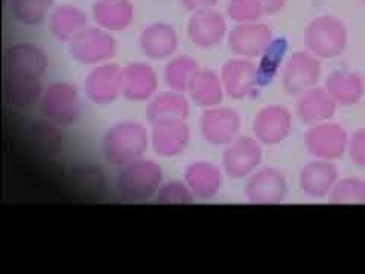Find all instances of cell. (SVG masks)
<instances>
[{"label":"cell","mask_w":365,"mask_h":274,"mask_svg":"<svg viewBox=\"0 0 365 274\" xmlns=\"http://www.w3.org/2000/svg\"><path fill=\"white\" fill-rule=\"evenodd\" d=\"M232 13L239 19H251L257 13L256 0H236L232 6Z\"/></svg>","instance_id":"15"},{"label":"cell","mask_w":365,"mask_h":274,"mask_svg":"<svg viewBox=\"0 0 365 274\" xmlns=\"http://www.w3.org/2000/svg\"><path fill=\"white\" fill-rule=\"evenodd\" d=\"M300 110L306 121H315L330 116L334 111V106L329 96L322 93V91H312L303 99Z\"/></svg>","instance_id":"11"},{"label":"cell","mask_w":365,"mask_h":274,"mask_svg":"<svg viewBox=\"0 0 365 274\" xmlns=\"http://www.w3.org/2000/svg\"><path fill=\"white\" fill-rule=\"evenodd\" d=\"M311 150L324 158H335L339 157L346 148V133L339 127H319L309 134Z\"/></svg>","instance_id":"2"},{"label":"cell","mask_w":365,"mask_h":274,"mask_svg":"<svg viewBox=\"0 0 365 274\" xmlns=\"http://www.w3.org/2000/svg\"><path fill=\"white\" fill-rule=\"evenodd\" d=\"M264 2L267 4L268 9H276L282 4V0H264Z\"/></svg>","instance_id":"16"},{"label":"cell","mask_w":365,"mask_h":274,"mask_svg":"<svg viewBox=\"0 0 365 274\" xmlns=\"http://www.w3.org/2000/svg\"><path fill=\"white\" fill-rule=\"evenodd\" d=\"M311 48L323 55H336L342 52L346 44V31L342 23L334 19H322L315 21L309 29Z\"/></svg>","instance_id":"1"},{"label":"cell","mask_w":365,"mask_h":274,"mask_svg":"<svg viewBox=\"0 0 365 274\" xmlns=\"http://www.w3.org/2000/svg\"><path fill=\"white\" fill-rule=\"evenodd\" d=\"M259 150L255 142L248 139L239 142L227 154V168L235 176H242L257 163Z\"/></svg>","instance_id":"6"},{"label":"cell","mask_w":365,"mask_h":274,"mask_svg":"<svg viewBox=\"0 0 365 274\" xmlns=\"http://www.w3.org/2000/svg\"><path fill=\"white\" fill-rule=\"evenodd\" d=\"M237 130V119L230 111H216L207 118V134L215 141H228Z\"/></svg>","instance_id":"10"},{"label":"cell","mask_w":365,"mask_h":274,"mask_svg":"<svg viewBox=\"0 0 365 274\" xmlns=\"http://www.w3.org/2000/svg\"><path fill=\"white\" fill-rule=\"evenodd\" d=\"M227 86L235 96H242L253 81V71L248 64H230L225 71Z\"/></svg>","instance_id":"12"},{"label":"cell","mask_w":365,"mask_h":274,"mask_svg":"<svg viewBox=\"0 0 365 274\" xmlns=\"http://www.w3.org/2000/svg\"><path fill=\"white\" fill-rule=\"evenodd\" d=\"M364 4H365V0H364Z\"/></svg>","instance_id":"17"},{"label":"cell","mask_w":365,"mask_h":274,"mask_svg":"<svg viewBox=\"0 0 365 274\" xmlns=\"http://www.w3.org/2000/svg\"><path fill=\"white\" fill-rule=\"evenodd\" d=\"M335 200L342 203H365V181L359 178L341 181L335 189Z\"/></svg>","instance_id":"13"},{"label":"cell","mask_w":365,"mask_h":274,"mask_svg":"<svg viewBox=\"0 0 365 274\" xmlns=\"http://www.w3.org/2000/svg\"><path fill=\"white\" fill-rule=\"evenodd\" d=\"M284 192L283 180L271 171L259 174L248 188L250 197L256 201H277Z\"/></svg>","instance_id":"5"},{"label":"cell","mask_w":365,"mask_h":274,"mask_svg":"<svg viewBox=\"0 0 365 274\" xmlns=\"http://www.w3.org/2000/svg\"><path fill=\"white\" fill-rule=\"evenodd\" d=\"M268 32L264 28H241L233 34V48L245 52L256 54L264 49L268 41Z\"/></svg>","instance_id":"9"},{"label":"cell","mask_w":365,"mask_h":274,"mask_svg":"<svg viewBox=\"0 0 365 274\" xmlns=\"http://www.w3.org/2000/svg\"><path fill=\"white\" fill-rule=\"evenodd\" d=\"M335 169L324 163L311 165L303 173V188L312 196H323L332 186Z\"/></svg>","instance_id":"8"},{"label":"cell","mask_w":365,"mask_h":274,"mask_svg":"<svg viewBox=\"0 0 365 274\" xmlns=\"http://www.w3.org/2000/svg\"><path fill=\"white\" fill-rule=\"evenodd\" d=\"M327 84L330 95L341 104H356L364 93V83L356 73H335Z\"/></svg>","instance_id":"4"},{"label":"cell","mask_w":365,"mask_h":274,"mask_svg":"<svg viewBox=\"0 0 365 274\" xmlns=\"http://www.w3.org/2000/svg\"><path fill=\"white\" fill-rule=\"evenodd\" d=\"M289 118L283 108H267L256 121V133L267 142H277L288 133Z\"/></svg>","instance_id":"3"},{"label":"cell","mask_w":365,"mask_h":274,"mask_svg":"<svg viewBox=\"0 0 365 274\" xmlns=\"http://www.w3.org/2000/svg\"><path fill=\"white\" fill-rule=\"evenodd\" d=\"M318 78V66L304 55H297L287 72V86L291 90H300L312 84Z\"/></svg>","instance_id":"7"},{"label":"cell","mask_w":365,"mask_h":274,"mask_svg":"<svg viewBox=\"0 0 365 274\" xmlns=\"http://www.w3.org/2000/svg\"><path fill=\"white\" fill-rule=\"evenodd\" d=\"M351 160L361 168H365V128L358 130L350 142Z\"/></svg>","instance_id":"14"}]
</instances>
